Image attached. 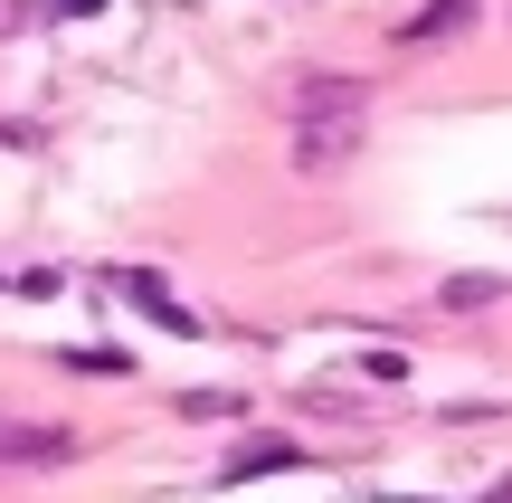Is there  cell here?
<instances>
[{
	"mask_svg": "<svg viewBox=\"0 0 512 503\" xmlns=\"http://www.w3.org/2000/svg\"><path fill=\"white\" fill-rule=\"evenodd\" d=\"M76 428H38V418H0V466H29V475H57L76 466Z\"/></svg>",
	"mask_w": 512,
	"mask_h": 503,
	"instance_id": "6da1fadb",
	"label": "cell"
},
{
	"mask_svg": "<svg viewBox=\"0 0 512 503\" xmlns=\"http://www.w3.org/2000/svg\"><path fill=\"white\" fill-rule=\"evenodd\" d=\"M361 152V114H304L294 124V171H342Z\"/></svg>",
	"mask_w": 512,
	"mask_h": 503,
	"instance_id": "7a4b0ae2",
	"label": "cell"
},
{
	"mask_svg": "<svg viewBox=\"0 0 512 503\" xmlns=\"http://www.w3.org/2000/svg\"><path fill=\"white\" fill-rule=\"evenodd\" d=\"M285 105H294V124H304V114H370V86L342 76V67H313V76L285 86Z\"/></svg>",
	"mask_w": 512,
	"mask_h": 503,
	"instance_id": "3957f363",
	"label": "cell"
},
{
	"mask_svg": "<svg viewBox=\"0 0 512 503\" xmlns=\"http://www.w3.org/2000/svg\"><path fill=\"white\" fill-rule=\"evenodd\" d=\"M105 285H114V295H133V314H152L162 333H200V314H190V304L171 295V285L152 276V266H124V276H105Z\"/></svg>",
	"mask_w": 512,
	"mask_h": 503,
	"instance_id": "277c9868",
	"label": "cell"
},
{
	"mask_svg": "<svg viewBox=\"0 0 512 503\" xmlns=\"http://www.w3.org/2000/svg\"><path fill=\"white\" fill-rule=\"evenodd\" d=\"M294 466H304V447H294V437H247V447L219 466V485H247V475H294Z\"/></svg>",
	"mask_w": 512,
	"mask_h": 503,
	"instance_id": "5b68a950",
	"label": "cell"
},
{
	"mask_svg": "<svg viewBox=\"0 0 512 503\" xmlns=\"http://www.w3.org/2000/svg\"><path fill=\"white\" fill-rule=\"evenodd\" d=\"M437 304H446V314H484V304H503V285H494V276H446Z\"/></svg>",
	"mask_w": 512,
	"mask_h": 503,
	"instance_id": "8992f818",
	"label": "cell"
},
{
	"mask_svg": "<svg viewBox=\"0 0 512 503\" xmlns=\"http://www.w3.org/2000/svg\"><path fill=\"white\" fill-rule=\"evenodd\" d=\"M465 10H475V0H437V10H427V19H408V38H446V29H456Z\"/></svg>",
	"mask_w": 512,
	"mask_h": 503,
	"instance_id": "52a82bcc",
	"label": "cell"
},
{
	"mask_svg": "<svg viewBox=\"0 0 512 503\" xmlns=\"http://www.w3.org/2000/svg\"><path fill=\"white\" fill-rule=\"evenodd\" d=\"M228 409H238L228 390H190V399H181V418H228Z\"/></svg>",
	"mask_w": 512,
	"mask_h": 503,
	"instance_id": "ba28073f",
	"label": "cell"
}]
</instances>
